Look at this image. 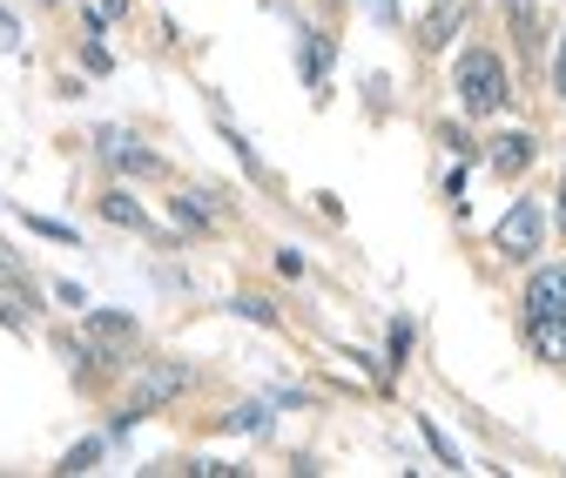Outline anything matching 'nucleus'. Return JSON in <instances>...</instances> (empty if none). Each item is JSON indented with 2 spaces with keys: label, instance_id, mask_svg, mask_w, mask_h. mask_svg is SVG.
I'll list each match as a JSON object with an SVG mask.
<instances>
[{
  "label": "nucleus",
  "instance_id": "3",
  "mask_svg": "<svg viewBox=\"0 0 566 478\" xmlns=\"http://www.w3.org/2000/svg\"><path fill=\"white\" fill-rule=\"evenodd\" d=\"M539 236H546V216L520 195L513 210H506V223H500V236H492V243H500V256H513V263H520V256H533V249H539Z\"/></svg>",
  "mask_w": 566,
  "mask_h": 478
},
{
  "label": "nucleus",
  "instance_id": "2",
  "mask_svg": "<svg viewBox=\"0 0 566 478\" xmlns=\"http://www.w3.org/2000/svg\"><path fill=\"white\" fill-rule=\"evenodd\" d=\"M196 384V371L189 364H149L135 378V397H128V412H122V425H135L142 412H163V404H176L182 391Z\"/></svg>",
  "mask_w": 566,
  "mask_h": 478
},
{
  "label": "nucleus",
  "instance_id": "6",
  "mask_svg": "<svg viewBox=\"0 0 566 478\" xmlns=\"http://www.w3.org/2000/svg\"><path fill=\"white\" fill-rule=\"evenodd\" d=\"M526 317L566 323V269H539V277L526 284Z\"/></svg>",
  "mask_w": 566,
  "mask_h": 478
},
{
  "label": "nucleus",
  "instance_id": "15",
  "mask_svg": "<svg viewBox=\"0 0 566 478\" xmlns=\"http://www.w3.org/2000/svg\"><path fill=\"white\" fill-rule=\"evenodd\" d=\"M452 28H459V8H446L432 28H424V47H446V41H452Z\"/></svg>",
  "mask_w": 566,
  "mask_h": 478
},
{
  "label": "nucleus",
  "instance_id": "5",
  "mask_svg": "<svg viewBox=\"0 0 566 478\" xmlns=\"http://www.w3.org/2000/svg\"><path fill=\"white\" fill-rule=\"evenodd\" d=\"M34 304H41V297H34V277H28L14 256H0V323H21Z\"/></svg>",
  "mask_w": 566,
  "mask_h": 478
},
{
  "label": "nucleus",
  "instance_id": "4",
  "mask_svg": "<svg viewBox=\"0 0 566 478\" xmlns=\"http://www.w3.org/2000/svg\"><path fill=\"white\" fill-rule=\"evenodd\" d=\"M88 337H95V364H115V351L122 344H135V337H142V323L135 317H122V310H88Z\"/></svg>",
  "mask_w": 566,
  "mask_h": 478
},
{
  "label": "nucleus",
  "instance_id": "11",
  "mask_svg": "<svg viewBox=\"0 0 566 478\" xmlns=\"http://www.w3.org/2000/svg\"><path fill=\"white\" fill-rule=\"evenodd\" d=\"M297 61H304V82L317 88L324 67H331V34H304V54H297Z\"/></svg>",
  "mask_w": 566,
  "mask_h": 478
},
{
  "label": "nucleus",
  "instance_id": "8",
  "mask_svg": "<svg viewBox=\"0 0 566 478\" xmlns=\"http://www.w3.org/2000/svg\"><path fill=\"white\" fill-rule=\"evenodd\" d=\"M533 156H539L533 135H500V149H492V169H500V176H520Z\"/></svg>",
  "mask_w": 566,
  "mask_h": 478
},
{
  "label": "nucleus",
  "instance_id": "12",
  "mask_svg": "<svg viewBox=\"0 0 566 478\" xmlns=\"http://www.w3.org/2000/svg\"><path fill=\"white\" fill-rule=\"evenodd\" d=\"M418 432H424V445H432V452H439V465H452V471H465V458H459V445H452V438H446V432H439L432 418H418Z\"/></svg>",
  "mask_w": 566,
  "mask_h": 478
},
{
  "label": "nucleus",
  "instance_id": "13",
  "mask_svg": "<svg viewBox=\"0 0 566 478\" xmlns=\"http://www.w3.org/2000/svg\"><path fill=\"white\" fill-rule=\"evenodd\" d=\"M230 432H270V412H263V404H237V412H230Z\"/></svg>",
  "mask_w": 566,
  "mask_h": 478
},
{
  "label": "nucleus",
  "instance_id": "20",
  "mask_svg": "<svg viewBox=\"0 0 566 478\" xmlns=\"http://www.w3.org/2000/svg\"><path fill=\"white\" fill-rule=\"evenodd\" d=\"M559 230H566V182H559Z\"/></svg>",
  "mask_w": 566,
  "mask_h": 478
},
{
  "label": "nucleus",
  "instance_id": "17",
  "mask_svg": "<svg viewBox=\"0 0 566 478\" xmlns=\"http://www.w3.org/2000/svg\"><path fill=\"white\" fill-rule=\"evenodd\" d=\"M176 216H182L189 230H202V223H209V210H202V202H196V195H176Z\"/></svg>",
  "mask_w": 566,
  "mask_h": 478
},
{
  "label": "nucleus",
  "instance_id": "7",
  "mask_svg": "<svg viewBox=\"0 0 566 478\" xmlns=\"http://www.w3.org/2000/svg\"><path fill=\"white\" fill-rule=\"evenodd\" d=\"M526 337H533V358H546V364H566V323L526 317Z\"/></svg>",
  "mask_w": 566,
  "mask_h": 478
},
{
  "label": "nucleus",
  "instance_id": "16",
  "mask_svg": "<svg viewBox=\"0 0 566 478\" xmlns=\"http://www.w3.org/2000/svg\"><path fill=\"white\" fill-rule=\"evenodd\" d=\"M230 310H237V317H250V323H276V310H270L263 297H237Z\"/></svg>",
  "mask_w": 566,
  "mask_h": 478
},
{
  "label": "nucleus",
  "instance_id": "1",
  "mask_svg": "<svg viewBox=\"0 0 566 478\" xmlns=\"http://www.w3.org/2000/svg\"><path fill=\"white\" fill-rule=\"evenodd\" d=\"M459 102H465V115H500L513 102L500 54H485V47H465L459 54Z\"/></svg>",
  "mask_w": 566,
  "mask_h": 478
},
{
  "label": "nucleus",
  "instance_id": "14",
  "mask_svg": "<svg viewBox=\"0 0 566 478\" xmlns=\"http://www.w3.org/2000/svg\"><path fill=\"white\" fill-rule=\"evenodd\" d=\"M95 458H102V438H82V445H75V452H67V458H61V465H54V471H88V465H95Z\"/></svg>",
  "mask_w": 566,
  "mask_h": 478
},
{
  "label": "nucleus",
  "instance_id": "9",
  "mask_svg": "<svg viewBox=\"0 0 566 478\" xmlns=\"http://www.w3.org/2000/svg\"><path fill=\"white\" fill-rule=\"evenodd\" d=\"M102 216H108V223H122V230H149V210H142L135 195H122V189H108V195H102Z\"/></svg>",
  "mask_w": 566,
  "mask_h": 478
},
{
  "label": "nucleus",
  "instance_id": "18",
  "mask_svg": "<svg viewBox=\"0 0 566 478\" xmlns=\"http://www.w3.org/2000/svg\"><path fill=\"white\" fill-rule=\"evenodd\" d=\"M41 236H54V243H75V230H67V223H48V216H28Z\"/></svg>",
  "mask_w": 566,
  "mask_h": 478
},
{
  "label": "nucleus",
  "instance_id": "19",
  "mask_svg": "<svg viewBox=\"0 0 566 478\" xmlns=\"http://www.w3.org/2000/svg\"><path fill=\"white\" fill-rule=\"evenodd\" d=\"M553 88L566 95V41H559V61H553Z\"/></svg>",
  "mask_w": 566,
  "mask_h": 478
},
{
  "label": "nucleus",
  "instance_id": "10",
  "mask_svg": "<svg viewBox=\"0 0 566 478\" xmlns=\"http://www.w3.org/2000/svg\"><path fill=\"white\" fill-rule=\"evenodd\" d=\"M102 156H108V162H122V169H142V176H156V156H149V149H135L128 135H102Z\"/></svg>",
  "mask_w": 566,
  "mask_h": 478
}]
</instances>
